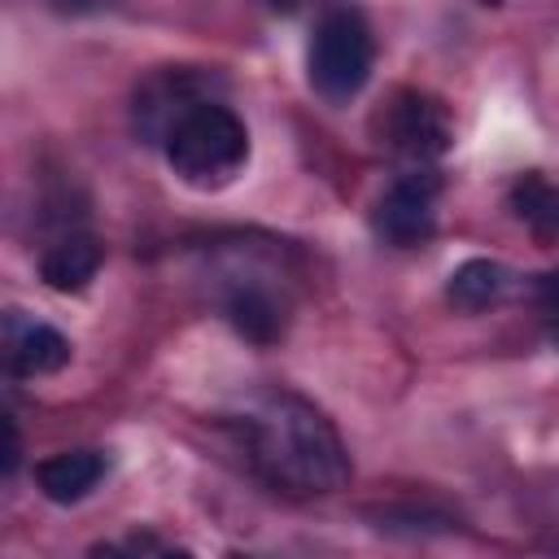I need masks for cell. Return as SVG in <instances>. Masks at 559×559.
I'll return each mask as SVG.
<instances>
[{
    "instance_id": "cell-7",
    "label": "cell",
    "mask_w": 559,
    "mask_h": 559,
    "mask_svg": "<svg viewBox=\"0 0 559 559\" xmlns=\"http://www.w3.org/2000/svg\"><path fill=\"white\" fill-rule=\"evenodd\" d=\"M223 288V319L249 345H275L288 332V301L258 275H227Z\"/></svg>"
},
{
    "instance_id": "cell-8",
    "label": "cell",
    "mask_w": 559,
    "mask_h": 559,
    "mask_svg": "<svg viewBox=\"0 0 559 559\" xmlns=\"http://www.w3.org/2000/svg\"><path fill=\"white\" fill-rule=\"evenodd\" d=\"M4 362L13 376H52L70 362V341L52 328V323H39L22 310H9L4 314Z\"/></svg>"
},
{
    "instance_id": "cell-9",
    "label": "cell",
    "mask_w": 559,
    "mask_h": 559,
    "mask_svg": "<svg viewBox=\"0 0 559 559\" xmlns=\"http://www.w3.org/2000/svg\"><path fill=\"white\" fill-rule=\"evenodd\" d=\"M105 472H109V459L100 450H57L35 463V485L48 502L70 507V502H83L105 480Z\"/></svg>"
},
{
    "instance_id": "cell-4",
    "label": "cell",
    "mask_w": 559,
    "mask_h": 559,
    "mask_svg": "<svg viewBox=\"0 0 559 559\" xmlns=\"http://www.w3.org/2000/svg\"><path fill=\"white\" fill-rule=\"evenodd\" d=\"M218 74L201 66H162L135 83L131 127L144 144H166V135L205 100H218Z\"/></svg>"
},
{
    "instance_id": "cell-5",
    "label": "cell",
    "mask_w": 559,
    "mask_h": 559,
    "mask_svg": "<svg viewBox=\"0 0 559 559\" xmlns=\"http://www.w3.org/2000/svg\"><path fill=\"white\" fill-rule=\"evenodd\" d=\"M376 127H380V144H389L397 157H406L415 166L437 162L441 153H450V140H454L445 105L428 92H415V87H402L384 105Z\"/></svg>"
},
{
    "instance_id": "cell-10",
    "label": "cell",
    "mask_w": 559,
    "mask_h": 559,
    "mask_svg": "<svg viewBox=\"0 0 559 559\" xmlns=\"http://www.w3.org/2000/svg\"><path fill=\"white\" fill-rule=\"evenodd\" d=\"M100 262H105V245L96 236H87V231H70V236H61L57 245L44 249L39 275L57 293H83L96 280Z\"/></svg>"
},
{
    "instance_id": "cell-2",
    "label": "cell",
    "mask_w": 559,
    "mask_h": 559,
    "mask_svg": "<svg viewBox=\"0 0 559 559\" xmlns=\"http://www.w3.org/2000/svg\"><path fill=\"white\" fill-rule=\"evenodd\" d=\"M162 153L179 183L197 192H218L245 170L249 131L236 118V109H227L223 100H205L166 135Z\"/></svg>"
},
{
    "instance_id": "cell-1",
    "label": "cell",
    "mask_w": 559,
    "mask_h": 559,
    "mask_svg": "<svg viewBox=\"0 0 559 559\" xmlns=\"http://www.w3.org/2000/svg\"><path fill=\"white\" fill-rule=\"evenodd\" d=\"M231 428L245 450V463L275 493L323 498L349 485L354 467L341 432L301 393L262 389L236 411Z\"/></svg>"
},
{
    "instance_id": "cell-13",
    "label": "cell",
    "mask_w": 559,
    "mask_h": 559,
    "mask_svg": "<svg viewBox=\"0 0 559 559\" xmlns=\"http://www.w3.org/2000/svg\"><path fill=\"white\" fill-rule=\"evenodd\" d=\"M533 306H537V314H542L550 341H559V271L537 275V284H533Z\"/></svg>"
},
{
    "instance_id": "cell-3",
    "label": "cell",
    "mask_w": 559,
    "mask_h": 559,
    "mask_svg": "<svg viewBox=\"0 0 559 559\" xmlns=\"http://www.w3.org/2000/svg\"><path fill=\"white\" fill-rule=\"evenodd\" d=\"M376 66V39L367 17L354 4H332L323 9V17L310 31V48H306V79L314 87V96H323L328 105H345L354 100Z\"/></svg>"
},
{
    "instance_id": "cell-12",
    "label": "cell",
    "mask_w": 559,
    "mask_h": 559,
    "mask_svg": "<svg viewBox=\"0 0 559 559\" xmlns=\"http://www.w3.org/2000/svg\"><path fill=\"white\" fill-rule=\"evenodd\" d=\"M507 205H511V214H515L537 240L559 245V183H550L546 175L528 170V175H520V179L511 183Z\"/></svg>"
},
{
    "instance_id": "cell-14",
    "label": "cell",
    "mask_w": 559,
    "mask_h": 559,
    "mask_svg": "<svg viewBox=\"0 0 559 559\" xmlns=\"http://www.w3.org/2000/svg\"><path fill=\"white\" fill-rule=\"evenodd\" d=\"M17 454H22V441H17V424H13V415H4V476H13L17 472Z\"/></svg>"
},
{
    "instance_id": "cell-6",
    "label": "cell",
    "mask_w": 559,
    "mask_h": 559,
    "mask_svg": "<svg viewBox=\"0 0 559 559\" xmlns=\"http://www.w3.org/2000/svg\"><path fill=\"white\" fill-rule=\"evenodd\" d=\"M437 192H441V179L428 166H411L406 175H397L371 210L376 236L397 249L424 245L437 231Z\"/></svg>"
},
{
    "instance_id": "cell-15",
    "label": "cell",
    "mask_w": 559,
    "mask_h": 559,
    "mask_svg": "<svg viewBox=\"0 0 559 559\" xmlns=\"http://www.w3.org/2000/svg\"><path fill=\"white\" fill-rule=\"evenodd\" d=\"M109 0H52V9H66V13H87V9H100Z\"/></svg>"
},
{
    "instance_id": "cell-16",
    "label": "cell",
    "mask_w": 559,
    "mask_h": 559,
    "mask_svg": "<svg viewBox=\"0 0 559 559\" xmlns=\"http://www.w3.org/2000/svg\"><path fill=\"white\" fill-rule=\"evenodd\" d=\"M485 4H507V0H485Z\"/></svg>"
},
{
    "instance_id": "cell-11",
    "label": "cell",
    "mask_w": 559,
    "mask_h": 559,
    "mask_svg": "<svg viewBox=\"0 0 559 559\" xmlns=\"http://www.w3.org/2000/svg\"><path fill=\"white\" fill-rule=\"evenodd\" d=\"M507 288H511V275H507L502 262H493V258H467V262H459L450 271L445 301L454 310H463V314H480V310L498 306L507 297Z\"/></svg>"
}]
</instances>
